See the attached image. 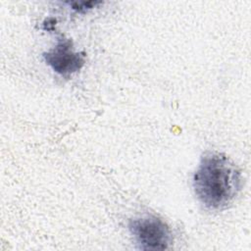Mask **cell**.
<instances>
[{
	"instance_id": "1",
	"label": "cell",
	"mask_w": 251,
	"mask_h": 251,
	"mask_svg": "<svg viewBox=\"0 0 251 251\" xmlns=\"http://www.w3.org/2000/svg\"><path fill=\"white\" fill-rule=\"evenodd\" d=\"M241 173L225 154L205 153L196 169L192 184L198 200L209 210L227 208L241 189Z\"/></svg>"
},
{
	"instance_id": "2",
	"label": "cell",
	"mask_w": 251,
	"mask_h": 251,
	"mask_svg": "<svg viewBox=\"0 0 251 251\" xmlns=\"http://www.w3.org/2000/svg\"><path fill=\"white\" fill-rule=\"evenodd\" d=\"M128 228L142 250H165L172 243L169 226L156 216L133 219L129 222Z\"/></svg>"
},
{
	"instance_id": "3",
	"label": "cell",
	"mask_w": 251,
	"mask_h": 251,
	"mask_svg": "<svg viewBox=\"0 0 251 251\" xmlns=\"http://www.w3.org/2000/svg\"><path fill=\"white\" fill-rule=\"evenodd\" d=\"M43 59L55 73L64 77L78 72L85 63V55L75 52L72 41L64 36L58 38L54 48L43 53Z\"/></svg>"
},
{
	"instance_id": "4",
	"label": "cell",
	"mask_w": 251,
	"mask_h": 251,
	"mask_svg": "<svg viewBox=\"0 0 251 251\" xmlns=\"http://www.w3.org/2000/svg\"><path fill=\"white\" fill-rule=\"evenodd\" d=\"M72 8L77 12H85L89 9H92L96 5L100 4V2H95V1H88V2H70L69 3Z\"/></svg>"
}]
</instances>
